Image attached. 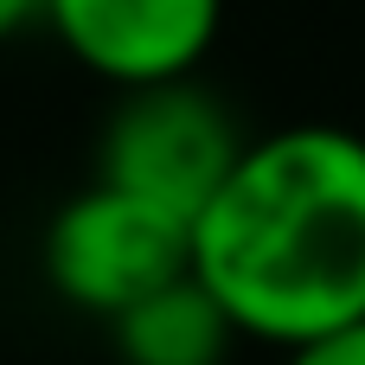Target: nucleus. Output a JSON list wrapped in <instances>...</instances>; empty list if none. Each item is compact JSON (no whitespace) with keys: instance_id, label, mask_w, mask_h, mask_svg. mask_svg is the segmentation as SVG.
<instances>
[{"instance_id":"obj_1","label":"nucleus","mask_w":365,"mask_h":365,"mask_svg":"<svg viewBox=\"0 0 365 365\" xmlns=\"http://www.w3.org/2000/svg\"><path fill=\"white\" fill-rule=\"evenodd\" d=\"M192 276L237 340L276 353L365 321V135L340 122L250 135L192 218Z\"/></svg>"},{"instance_id":"obj_2","label":"nucleus","mask_w":365,"mask_h":365,"mask_svg":"<svg viewBox=\"0 0 365 365\" xmlns=\"http://www.w3.org/2000/svg\"><path fill=\"white\" fill-rule=\"evenodd\" d=\"M38 269L64 308L109 327L135 302L192 276V225L90 180L45 218Z\"/></svg>"},{"instance_id":"obj_3","label":"nucleus","mask_w":365,"mask_h":365,"mask_svg":"<svg viewBox=\"0 0 365 365\" xmlns=\"http://www.w3.org/2000/svg\"><path fill=\"white\" fill-rule=\"evenodd\" d=\"M244 128L231 109L199 83H154V90H122L103 135H96V186H115L141 205H160L173 218H199L225 173L244 154Z\"/></svg>"},{"instance_id":"obj_4","label":"nucleus","mask_w":365,"mask_h":365,"mask_svg":"<svg viewBox=\"0 0 365 365\" xmlns=\"http://www.w3.org/2000/svg\"><path fill=\"white\" fill-rule=\"evenodd\" d=\"M45 26L115 96L186 83L225 32V0H45Z\"/></svg>"},{"instance_id":"obj_5","label":"nucleus","mask_w":365,"mask_h":365,"mask_svg":"<svg viewBox=\"0 0 365 365\" xmlns=\"http://www.w3.org/2000/svg\"><path fill=\"white\" fill-rule=\"evenodd\" d=\"M109 346L122 365H225L237 346L231 314L199 289V276L167 282L160 295L135 302L109 321Z\"/></svg>"},{"instance_id":"obj_6","label":"nucleus","mask_w":365,"mask_h":365,"mask_svg":"<svg viewBox=\"0 0 365 365\" xmlns=\"http://www.w3.org/2000/svg\"><path fill=\"white\" fill-rule=\"evenodd\" d=\"M282 365H365V321L340 327V334H321L295 353H282Z\"/></svg>"},{"instance_id":"obj_7","label":"nucleus","mask_w":365,"mask_h":365,"mask_svg":"<svg viewBox=\"0 0 365 365\" xmlns=\"http://www.w3.org/2000/svg\"><path fill=\"white\" fill-rule=\"evenodd\" d=\"M38 19H45V0H0V45L19 38L26 26H38Z\"/></svg>"}]
</instances>
